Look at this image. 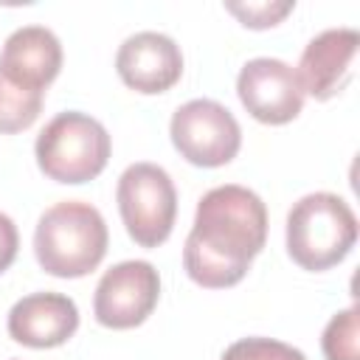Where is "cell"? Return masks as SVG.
Listing matches in <instances>:
<instances>
[{
	"mask_svg": "<svg viewBox=\"0 0 360 360\" xmlns=\"http://www.w3.org/2000/svg\"><path fill=\"white\" fill-rule=\"evenodd\" d=\"M267 239V208L245 186H217L197 202L194 225L183 248L191 281L208 290L233 287Z\"/></svg>",
	"mask_w": 360,
	"mask_h": 360,
	"instance_id": "1",
	"label": "cell"
},
{
	"mask_svg": "<svg viewBox=\"0 0 360 360\" xmlns=\"http://www.w3.org/2000/svg\"><path fill=\"white\" fill-rule=\"evenodd\" d=\"M107 222L90 202L65 200L48 208L34 231V253L45 273L56 278H82L96 270L107 253Z\"/></svg>",
	"mask_w": 360,
	"mask_h": 360,
	"instance_id": "2",
	"label": "cell"
},
{
	"mask_svg": "<svg viewBox=\"0 0 360 360\" xmlns=\"http://www.w3.org/2000/svg\"><path fill=\"white\" fill-rule=\"evenodd\" d=\"M357 242V217L349 202L329 191L301 197L287 214V253L312 273L329 270Z\"/></svg>",
	"mask_w": 360,
	"mask_h": 360,
	"instance_id": "3",
	"label": "cell"
},
{
	"mask_svg": "<svg viewBox=\"0 0 360 360\" xmlns=\"http://www.w3.org/2000/svg\"><path fill=\"white\" fill-rule=\"evenodd\" d=\"M37 163L56 183H87L98 177L110 160V135L87 112H59L37 138Z\"/></svg>",
	"mask_w": 360,
	"mask_h": 360,
	"instance_id": "4",
	"label": "cell"
},
{
	"mask_svg": "<svg viewBox=\"0 0 360 360\" xmlns=\"http://www.w3.org/2000/svg\"><path fill=\"white\" fill-rule=\"evenodd\" d=\"M118 211L127 233L141 248H158L169 239L177 217V191L158 163H132L118 177Z\"/></svg>",
	"mask_w": 360,
	"mask_h": 360,
	"instance_id": "5",
	"label": "cell"
},
{
	"mask_svg": "<svg viewBox=\"0 0 360 360\" xmlns=\"http://www.w3.org/2000/svg\"><path fill=\"white\" fill-rule=\"evenodd\" d=\"M169 135L174 149L194 166H225L242 146V129L228 107L211 98H191L174 110Z\"/></svg>",
	"mask_w": 360,
	"mask_h": 360,
	"instance_id": "6",
	"label": "cell"
},
{
	"mask_svg": "<svg viewBox=\"0 0 360 360\" xmlns=\"http://www.w3.org/2000/svg\"><path fill=\"white\" fill-rule=\"evenodd\" d=\"M160 298V276L149 262L132 259L110 267L93 298V312L101 326L132 329L143 323Z\"/></svg>",
	"mask_w": 360,
	"mask_h": 360,
	"instance_id": "7",
	"label": "cell"
},
{
	"mask_svg": "<svg viewBox=\"0 0 360 360\" xmlns=\"http://www.w3.org/2000/svg\"><path fill=\"white\" fill-rule=\"evenodd\" d=\"M236 93L245 110L262 124H287L304 107V90L295 70L270 56L250 59L239 70Z\"/></svg>",
	"mask_w": 360,
	"mask_h": 360,
	"instance_id": "8",
	"label": "cell"
},
{
	"mask_svg": "<svg viewBox=\"0 0 360 360\" xmlns=\"http://www.w3.org/2000/svg\"><path fill=\"white\" fill-rule=\"evenodd\" d=\"M121 82L138 93H163L183 73V53L177 42L158 31H138L127 37L115 56Z\"/></svg>",
	"mask_w": 360,
	"mask_h": 360,
	"instance_id": "9",
	"label": "cell"
},
{
	"mask_svg": "<svg viewBox=\"0 0 360 360\" xmlns=\"http://www.w3.org/2000/svg\"><path fill=\"white\" fill-rule=\"evenodd\" d=\"M357 45L360 34L354 28H329L309 39L295 70L301 90L318 101H326L335 93H340L352 76Z\"/></svg>",
	"mask_w": 360,
	"mask_h": 360,
	"instance_id": "10",
	"label": "cell"
},
{
	"mask_svg": "<svg viewBox=\"0 0 360 360\" xmlns=\"http://www.w3.org/2000/svg\"><path fill=\"white\" fill-rule=\"evenodd\" d=\"M79 329V309L62 292H31L8 312V335L31 349L62 346Z\"/></svg>",
	"mask_w": 360,
	"mask_h": 360,
	"instance_id": "11",
	"label": "cell"
},
{
	"mask_svg": "<svg viewBox=\"0 0 360 360\" xmlns=\"http://www.w3.org/2000/svg\"><path fill=\"white\" fill-rule=\"evenodd\" d=\"M62 68V45L56 34L45 25H22L17 28L0 53V73L25 87V90H45Z\"/></svg>",
	"mask_w": 360,
	"mask_h": 360,
	"instance_id": "12",
	"label": "cell"
},
{
	"mask_svg": "<svg viewBox=\"0 0 360 360\" xmlns=\"http://www.w3.org/2000/svg\"><path fill=\"white\" fill-rule=\"evenodd\" d=\"M42 110V93L25 90L14 82H8L0 73V132H22L28 129Z\"/></svg>",
	"mask_w": 360,
	"mask_h": 360,
	"instance_id": "13",
	"label": "cell"
},
{
	"mask_svg": "<svg viewBox=\"0 0 360 360\" xmlns=\"http://www.w3.org/2000/svg\"><path fill=\"white\" fill-rule=\"evenodd\" d=\"M357 307H349L343 312H338L326 329H323V357L326 360H360V349H357Z\"/></svg>",
	"mask_w": 360,
	"mask_h": 360,
	"instance_id": "14",
	"label": "cell"
},
{
	"mask_svg": "<svg viewBox=\"0 0 360 360\" xmlns=\"http://www.w3.org/2000/svg\"><path fill=\"white\" fill-rule=\"evenodd\" d=\"M222 360H307V357L290 343L273 338H242L225 349Z\"/></svg>",
	"mask_w": 360,
	"mask_h": 360,
	"instance_id": "15",
	"label": "cell"
},
{
	"mask_svg": "<svg viewBox=\"0 0 360 360\" xmlns=\"http://www.w3.org/2000/svg\"><path fill=\"white\" fill-rule=\"evenodd\" d=\"M295 3L284 0V3H273V0H264V3H225V8L248 28H270L276 22H281L290 11H292Z\"/></svg>",
	"mask_w": 360,
	"mask_h": 360,
	"instance_id": "16",
	"label": "cell"
},
{
	"mask_svg": "<svg viewBox=\"0 0 360 360\" xmlns=\"http://www.w3.org/2000/svg\"><path fill=\"white\" fill-rule=\"evenodd\" d=\"M17 248H20L17 225L11 222V217L0 214V273L11 267V262L17 259Z\"/></svg>",
	"mask_w": 360,
	"mask_h": 360,
	"instance_id": "17",
	"label": "cell"
}]
</instances>
